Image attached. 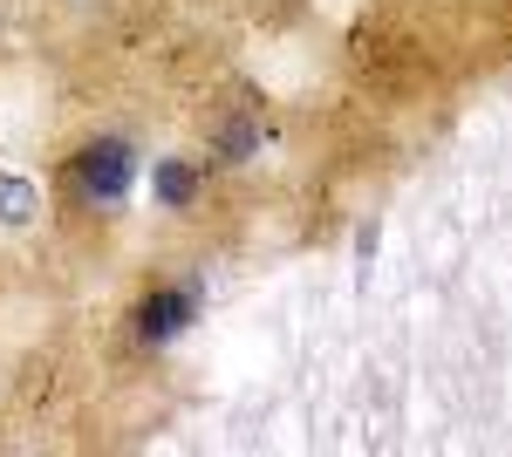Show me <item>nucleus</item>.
Listing matches in <instances>:
<instances>
[{
  "label": "nucleus",
  "instance_id": "obj_3",
  "mask_svg": "<svg viewBox=\"0 0 512 457\" xmlns=\"http://www.w3.org/2000/svg\"><path fill=\"white\" fill-rule=\"evenodd\" d=\"M192 191H198V178L178 164V157H164L158 164V205H192Z\"/></svg>",
  "mask_w": 512,
  "mask_h": 457
},
{
  "label": "nucleus",
  "instance_id": "obj_1",
  "mask_svg": "<svg viewBox=\"0 0 512 457\" xmlns=\"http://www.w3.org/2000/svg\"><path fill=\"white\" fill-rule=\"evenodd\" d=\"M76 171H82V191H89L96 205H117L123 191H130V144H117V137H110V144H89Z\"/></svg>",
  "mask_w": 512,
  "mask_h": 457
},
{
  "label": "nucleus",
  "instance_id": "obj_2",
  "mask_svg": "<svg viewBox=\"0 0 512 457\" xmlns=\"http://www.w3.org/2000/svg\"><path fill=\"white\" fill-rule=\"evenodd\" d=\"M192 314H198V287H164L137 307V328H144V342H178L192 328Z\"/></svg>",
  "mask_w": 512,
  "mask_h": 457
},
{
  "label": "nucleus",
  "instance_id": "obj_5",
  "mask_svg": "<svg viewBox=\"0 0 512 457\" xmlns=\"http://www.w3.org/2000/svg\"><path fill=\"white\" fill-rule=\"evenodd\" d=\"M219 151H226V157L239 164V157L253 151V123H226V130H219Z\"/></svg>",
  "mask_w": 512,
  "mask_h": 457
},
{
  "label": "nucleus",
  "instance_id": "obj_4",
  "mask_svg": "<svg viewBox=\"0 0 512 457\" xmlns=\"http://www.w3.org/2000/svg\"><path fill=\"white\" fill-rule=\"evenodd\" d=\"M0 219H7V226H28V219H35V191L0 178Z\"/></svg>",
  "mask_w": 512,
  "mask_h": 457
}]
</instances>
